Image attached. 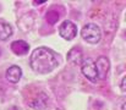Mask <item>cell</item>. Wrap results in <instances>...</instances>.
Returning <instances> with one entry per match:
<instances>
[{"instance_id":"6da1fadb","label":"cell","mask_w":126,"mask_h":110,"mask_svg":"<svg viewBox=\"0 0 126 110\" xmlns=\"http://www.w3.org/2000/svg\"><path fill=\"white\" fill-rule=\"evenodd\" d=\"M30 65L34 72L49 73L54 69H56L59 65L58 55L48 48H44V47L37 48L31 54Z\"/></svg>"},{"instance_id":"7a4b0ae2","label":"cell","mask_w":126,"mask_h":110,"mask_svg":"<svg viewBox=\"0 0 126 110\" xmlns=\"http://www.w3.org/2000/svg\"><path fill=\"white\" fill-rule=\"evenodd\" d=\"M81 36L87 43L97 44L100 40V38H102V31H100V28L97 25L87 23V25H84V27L81 31Z\"/></svg>"},{"instance_id":"3957f363","label":"cell","mask_w":126,"mask_h":110,"mask_svg":"<svg viewBox=\"0 0 126 110\" xmlns=\"http://www.w3.org/2000/svg\"><path fill=\"white\" fill-rule=\"evenodd\" d=\"M81 71L87 79H89L91 82H97L98 73H97V69H95V64L92 59H89V58L84 59L81 63Z\"/></svg>"},{"instance_id":"277c9868","label":"cell","mask_w":126,"mask_h":110,"mask_svg":"<svg viewBox=\"0 0 126 110\" xmlns=\"http://www.w3.org/2000/svg\"><path fill=\"white\" fill-rule=\"evenodd\" d=\"M59 34L63 37L65 40H72L75 37L77 36V27L74 22L66 20L64 21L60 27H59Z\"/></svg>"},{"instance_id":"5b68a950","label":"cell","mask_w":126,"mask_h":110,"mask_svg":"<svg viewBox=\"0 0 126 110\" xmlns=\"http://www.w3.org/2000/svg\"><path fill=\"white\" fill-rule=\"evenodd\" d=\"M94 64L98 73V78H105L109 72V60L105 56H99Z\"/></svg>"},{"instance_id":"8992f818","label":"cell","mask_w":126,"mask_h":110,"mask_svg":"<svg viewBox=\"0 0 126 110\" xmlns=\"http://www.w3.org/2000/svg\"><path fill=\"white\" fill-rule=\"evenodd\" d=\"M5 76H6V79H7L9 82H11V83H17V82L21 79V77H22V70H21L20 66H16V65L10 66V67L6 70Z\"/></svg>"},{"instance_id":"52a82bcc","label":"cell","mask_w":126,"mask_h":110,"mask_svg":"<svg viewBox=\"0 0 126 110\" xmlns=\"http://www.w3.org/2000/svg\"><path fill=\"white\" fill-rule=\"evenodd\" d=\"M11 50L16 55H26L30 50V45L25 40H15L11 43Z\"/></svg>"},{"instance_id":"ba28073f","label":"cell","mask_w":126,"mask_h":110,"mask_svg":"<svg viewBox=\"0 0 126 110\" xmlns=\"http://www.w3.org/2000/svg\"><path fill=\"white\" fill-rule=\"evenodd\" d=\"M83 54L80 49L74 48L67 53V61L71 63L72 65H81V63L83 61Z\"/></svg>"},{"instance_id":"9c48e42d","label":"cell","mask_w":126,"mask_h":110,"mask_svg":"<svg viewBox=\"0 0 126 110\" xmlns=\"http://www.w3.org/2000/svg\"><path fill=\"white\" fill-rule=\"evenodd\" d=\"M47 103H48V97L45 93H41L36 99H33L31 102V107L36 110H42L47 107Z\"/></svg>"},{"instance_id":"30bf717a","label":"cell","mask_w":126,"mask_h":110,"mask_svg":"<svg viewBox=\"0 0 126 110\" xmlns=\"http://www.w3.org/2000/svg\"><path fill=\"white\" fill-rule=\"evenodd\" d=\"M12 36V27L5 22L0 21V40H6Z\"/></svg>"},{"instance_id":"8fae6325","label":"cell","mask_w":126,"mask_h":110,"mask_svg":"<svg viewBox=\"0 0 126 110\" xmlns=\"http://www.w3.org/2000/svg\"><path fill=\"white\" fill-rule=\"evenodd\" d=\"M31 15H25L20 18V21H17V25L21 27L22 31H30L31 27L33 26V23H28V20H31Z\"/></svg>"},{"instance_id":"7c38bea8","label":"cell","mask_w":126,"mask_h":110,"mask_svg":"<svg viewBox=\"0 0 126 110\" xmlns=\"http://www.w3.org/2000/svg\"><path fill=\"white\" fill-rule=\"evenodd\" d=\"M58 20H59V14H58L56 11H49V12L47 14V21H48L50 25L56 23Z\"/></svg>"},{"instance_id":"4fadbf2b","label":"cell","mask_w":126,"mask_h":110,"mask_svg":"<svg viewBox=\"0 0 126 110\" xmlns=\"http://www.w3.org/2000/svg\"><path fill=\"white\" fill-rule=\"evenodd\" d=\"M125 81H126V77H123V79H121V84H120L121 92H125V91H126V88H125Z\"/></svg>"},{"instance_id":"5bb4252c","label":"cell","mask_w":126,"mask_h":110,"mask_svg":"<svg viewBox=\"0 0 126 110\" xmlns=\"http://www.w3.org/2000/svg\"><path fill=\"white\" fill-rule=\"evenodd\" d=\"M34 4H38L39 5V4H44V1H34Z\"/></svg>"}]
</instances>
